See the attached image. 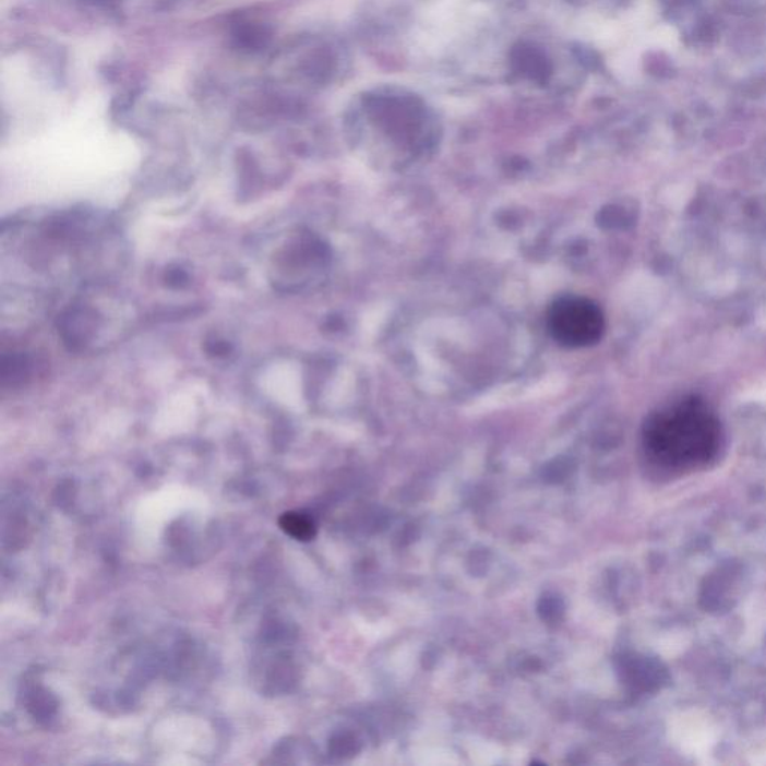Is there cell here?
Masks as SVG:
<instances>
[{"instance_id":"cell-3","label":"cell","mask_w":766,"mask_h":766,"mask_svg":"<svg viewBox=\"0 0 766 766\" xmlns=\"http://www.w3.org/2000/svg\"><path fill=\"white\" fill-rule=\"evenodd\" d=\"M280 528L286 535L292 536L294 539L308 542L316 535V527L312 519L306 515L297 514V512H286L279 519Z\"/></svg>"},{"instance_id":"cell-2","label":"cell","mask_w":766,"mask_h":766,"mask_svg":"<svg viewBox=\"0 0 766 766\" xmlns=\"http://www.w3.org/2000/svg\"><path fill=\"white\" fill-rule=\"evenodd\" d=\"M547 324L552 338L564 348H588L603 337L605 314L588 298L562 297L551 306Z\"/></svg>"},{"instance_id":"cell-1","label":"cell","mask_w":766,"mask_h":766,"mask_svg":"<svg viewBox=\"0 0 766 766\" xmlns=\"http://www.w3.org/2000/svg\"><path fill=\"white\" fill-rule=\"evenodd\" d=\"M719 419L704 402L687 398L648 418L644 443L651 457L672 469L703 466L719 451Z\"/></svg>"}]
</instances>
